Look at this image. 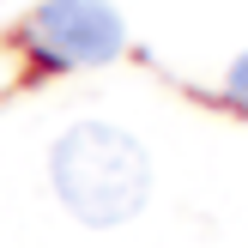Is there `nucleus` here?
I'll return each instance as SVG.
<instances>
[{"label": "nucleus", "mask_w": 248, "mask_h": 248, "mask_svg": "<svg viewBox=\"0 0 248 248\" xmlns=\"http://www.w3.org/2000/svg\"><path fill=\"white\" fill-rule=\"evenodd\" d=\"M48 176H55L61 206L91 230L127 224L152 200V157L115 121H79V127H67L55 140Z\"/></svg>", "instance_id": "f257e3e1"}, {"label": "nucleus", "mask_w": 248, "mask_h": 248, "mask_svg": "<svg viewBox=\"0 0 248 248\" xmlns=\"http://www.w3.org/2000/svg\"><path fill=\"white\" fill-rule=\"evenodd\" d=\"M24 43L48 67H103L121 55V18L109 0H43L24 24Z\"/></svg>", "instance_id": "f03ea898"}, {"label": "nucleus", "mask_w": 248, "mask_h": 248, "mask_svg": "<svg viewBox=\"0 0 248 248\" xmlns=\"http://www.w3.org/2000/svg\"><path fill=\"white\" fill-rule=\"evenodd\" d=\"M224 91H230V103H236V109H248V55H236V61H230Z\"/></svg>", "instance_id": "7ed1b4c3"}]
</instances>
